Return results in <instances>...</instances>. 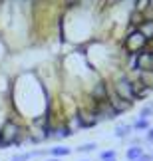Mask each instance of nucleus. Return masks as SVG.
I'll list each match as a JSON object with an SVG mask.
<instances>
[{
	"mask_svg": "<svg viewBox=\"0 0 153 161\" xmlns=\"http://www.w3.org/2000/svg\"><path fill=\"white\" fill-rule=\"evenodd\" d=\"M28 131L16 117H6L0 125V149H8V147H20L26 143Z\"/></svg>",
	"mask_w": 153,
	"mask_h": 161,
	"instance_id": "f257e3e1",
	"label": "nucleus"
},
{
	"mask_svg": "<svg viewBox=\"0 0 153 161\" xmlns=\"http://www.w3.org/2000/svg\"><path fill=\"white\" fill-rule=\"evenodd\" d=\"M123 50L129 56H135L139 52L147 50V38L141 34V30H127L123 38Z\"/></svg>",
	"mask_w": 153,
	"mask_h": 161,
	"instance_id": "f03ea898",
	"label": "nucleus"
},
{
	"mask_svg": "<svg viewBox=\"0 0 153 161\" xmlns=\"http://www.w3.org/2000/svg\"><path fill=\"white\" fill-rule=\"evenodd\" d=\"M112 86H113V90L117 92V94L123 97V100L135 103V100H133V92H131V76L121 74V76H117V78L112 82Z\"/></svg>",
	"mask_w": 153,
	"mask_h": 161,
	"instance_id": "7ed1b4c3",
	"label": "nucleus"
},
{
	"mask_svg": "<svg viewBox=\"0 0 153 161\" xmlns=\"http://www.w3.org/2000/svg\"><path fill=\"white\" fill-rule=\"evenodd\" d=\"M131 72H143V70H153V56L149 50H143V52H139L133 56V64L129 68Z\"/></svg>",
	"mask_w": 153,
	"mask_h": 161,
	"instance_id": "20e7f679",
	"label": "nucleus"
},
{
	"mask_svg": "<svg viewBox=\"0 0 153 161\" xmlns=\"http://www.w3.org/2000/svg\"><path fill=\"white\" fill-rule=\"evenodd\" d=\"M88 96L91 97V100H97V102L107 100V96H109V84L106 82V80H97V82L91 86V90H90Z\"/></svg>",
	"mask_w": 153,
	"mask_h": 161,
	"instance_id": "39448f33",
	"label": "nucleus"
},
{
	"mask_svg": "<svg viewBox=\"0 0 153 161\" xmlns=\"http://www.w3.org/2000/svg\"><path fill=\"white\" fill-rule=\"evenodd\" d=\"M131 92H133V100H145V97H149L151 88L141 84L137 78H131Z\"/></svg>",
	"mask_w": 153,
	"mask_h": 161,
	"instance_id": "423d86ee",
	"label": "nucleus"
},
{
	"mask_svg": "<svg viewBox=\"0 0 153 161\" xmlns=\"http://www.w3.org/2000/svg\"><path fill=\"white\" fill-rule=\"evenodd\" d=\"M145 22H147V18H145L143 12H137V10L131 8V12H129V30H139Z\"/></svg>",
	"mask_w": 153,
	"mask_h": 161,
	"instance_id": "0eeeda50",
	"label": "nucleus"
},
{
	"mask_svg": "<svg viewBox=\"0 0 153 161\" xmlns=\"http://www.w3.org/2000/svg\"><path fill=\"white\" fill-rule=\"evenodd\" d=\"M131 133H133L131 123H115L113 135H115L117 139H127V137H131Z\"/></svg>",
	"mask_w": 153,
	"mask_h": 161,
	"instance_id": "6e6552de",
	"label": "nucleus"
},
{
	"mask_svg": "<svg viewBox=\"0 0 153 161\" xmlns=\"http://www.w3.org/2000/svg\"><path fill=\"white\" fill-rule=\"evenodd\" d=\"M70 153H72V149H70V147H66V145H54V147L48 149V155H50V157H56V159L68 157Z\"/></svg>",
	"mask_w": 153,
	"mask_h": 161,
	"instance_id": "1a4fd4ad",
	"label": "nucleus"
},
{
	"mask_svg": "<svg viewBox=\"0 0 153 161\" xmlns=\"http://www.w3.org/2000/svg\"><path fill=\"white\" fill-rule=\"evenodd\" d=\"M143 147L141 145H129V147H127V149H125V159L127 161H137L139 157H141L143 155Z\"/></svg>",
	"mask_w": 153,
	"mask_h": 161,
	"instance_id": "9d476101",
	"label": "nucleus"
},
{
	"mask_svg": "<svg viewBox=\"0 0 153 161\" xmlns=\"http://www.w3.org/2000/svg\"><path fill=\"white\" fill-rule=\"evenodd\" d=\"M141 84H145L147 88L153 90V70H143V72H137V76H135Z\"/></svg>",
	"mask_w": 153,
	"mask_h": 161,
	"instance_id": "9b49d317",
	"label": "nucleus"
},
{
	"mask_svg": "<svg viewBox=\"0 0 153 161\" xmlns=\"http://www.w3.org/2000/svg\"><path fill=\"white\" fill-rule=\"evenodd\" d=\"M131 127H133V131H147L151 125H149V119H141V117H137V119H133Z\"/></svg>",
	"mask_w": 153,
	"mask_h": 161,
	"instance_id": "f8f14e48",
	"label": "nucleus"
},
{
	"mask_svg": "<svg viewBox=\"0 0 153 161\" xmlns=\"http://www.w3.org/2000/svg\"><path fill=\"white\" fill-rule=\"evenodd\" d=\"M151 4H153V0H135V4H133V10H137V12H147L151 8Z\"/></svg>",
	"mask_w": 153,
	"mask_h": 161,
	"instance_id": "ddd939ff",
	"label": "nucleus"
},
{
	"mask_svg": "<svg viewBox=\"0 0 153 161\" xmlns=\"http://www.w3.org/2000/svg\"><path fill=\"white\" fill-rule=\"evenodd\" d=\"M96 147H97L96 141H88V143L78 145V147H76V151H78V153H91V151H96Z\"/></svg>",
	"mask_w": 153,
	"mask_h": 161,
	"instance_id": "4468645a",
	"label": "nucleus"
},
{
	"mask_svg": "<svg viewBox=\"0 0 153 161\" xmlns=\"http://www.w3.org/2000/svg\"><path fill=\"white\" fill-rule=\"evenodd\" d=\"M151 115H153V102H149L147 106H143L139 109V117H141V119H149Z\"/></svg>",
	"mask_w": 153,
	"mask_h": 161,
	"instance_id": "2eb2a0df",
	"label": "nucleus"
},
{
	"mask_svg": "<svg viewBox=\"0 0 153 161\" xmlns=\"http://www.w3.org/2000/svg\"><path fill=\"white\" fill-rule=\"evenodd\" d=\"M32 159V153L30 151H20V153H14L10 157V161H30Z\"/></svg>",
	"mask_w": 153,
	"mask_h": 161,
	"instance_id": "dca6fc26",
	"label": "nucleus"
},
{
	"mask_svg": "<svg viewBox=\"0 0 153 161\" xmlns=\"http://www.w3.org/2000/svg\"><path fill=\"white\" fill-rule=\"evenodd\" d=\"M109 159H117V151L115 149H106L100 153V161H109Z\"/></svg>",
	"mask_w": 153,
	"mask_h": 161,
	"instance_id": "f3484780",
	"label": "nucleus"
},
{
	"mask_svg": "<svg viewBox=\"0 0 153 161\" xmlns=\"http://www.w3.org/2000/svg\"><path fill=\"white\" fill-rule=\"evenodd\" d=\"M84 4V0H64V8L66 10H76Z\"/></svg>",
	"mask_w": 153,
	"mask_h": 161,
	"instance_id": "a211bd4d",
	"label": "nucleus"
},
{
	"mask_svg": "<svg viewBox=\"0 0 153 161\" xmlns=\"http://www.w3.org/2000/svg\"><path fill=\"white\" fill-rule=\"evenodd\" d=\"M145 139L143 137H137V135H133V137H129V145H143Z\"/></svg>",
	"mask_w": 153,
	"mask_h": 161,
	"instance_id": "6ab92c4d",
	"label": "nucleus"
},
{
	"mask_svg": "<svg viewBox=\"0 0 153 161\" xmlns=\"http://www.w3.org/2000/svg\"><path fill=\"white\" fill-rule=\"evenodd\" d=\"M145 143H149V145H153V127H149L147 131H145Z\"/></svg>",
	"mask_w": 153,
	"mask_h": 161,
	"instance_id": "aec40b11",
	"label": "nucleus"
},
{
	"mask_svg": "<svg viewBox=\"0 0 153 161\" xmlns=\"http://www.w3.org/2000/svg\"><path fill=\"white\" fill-rule=\"evenodd\" d=\"M137 161H153V155H151V153H143Z\"/></svg>",
	"mask_w": 153,
	"mask_h": 161,
	"instance_id": "412c9836",
	"label": "nucleus"
},
{
	"mask_svg": "<svg viewBox=\"0 0 153 161\" xmlns=\"http://www.w3.org/2000/svg\"><path fill=\"white\" fill-rule=\"evenodd\" d=\"M145 18H147V20H153V4H151V8L145 12Z\"/></svg>",
	"mask_w": 153,
	"mask_h": 161,
	"instance_id": "4be33fe9",
	"label": "nucleus"
},
{
	"mask_svg": "<svg viewBox=\"0 0 153 161\" xmlns=\"http://www.w3.org/2000/svg\"><path fill=\"white\" fill-rule=\"evenodd\" d=\"M20 2H24V4H32V0H20Z\"/></svg>",
	"mask_w": 153,
	"mask_h": 161,
	"instance_id": "5701e85b",
	"label": "nucleus"
},
{
	"mask_svg": "<svg viewBox=\"0 0 153 161\" xmlns=\"http://www.w3.org/2000/svg\"><path fill=\"white\" fill-rule=\"evenodd\" d=\"M46 161H60V159H56V157H48Z\"/></svg>",
	"mask_w": 153,
	"mask_h": 161,
	"instance_id": "b1692460",
	"label": "nucleus"
},
{
	"mask_svg": "<svg viewBox=\"0 0 153 161\" xmlns=\"http://www.w3.org/2000/svg\"><path fill=\"white\" fill-rule=\"evenodd\" d=\"M4 2H6V0H0V6H2V4H4Z\"/></svg>",
	"mask_w": 153,
	"mask_h": 161,
	"instance_id": "393cba45",
	"label": "nucleus"
},
{
	"mask_svg": "<svg viewBox=\"0 0 153 161\" xmlns=\"http://www.w3.org/2000/svg\"><path fill=\"white\" fill-rule=\"evenodd\" d=\"M109 161H117V159H109Z\"/></svg>",
	"mask_w": 153,
	"mask_h": 161,
	"instance_id": "a878e982",
	"label": "nucleus"
},
{
	"mask_svg": "<svg viewBox=\"0 0 153 161\" xmlns=\"http://www.w3.org/2000/svg\"><path fill=\"white\" fill-rule=\"evenodd\" d=\"M82 161H90V159H82Z\"/></svg>",
	"mask_w": 153,
	"mask_h": 161,
	"instance_id": "bb28decb",
	"label": "nucleus"
},
{
	"mask_svg": "<svg viewBox=\"0 0 153 161\" xmlns=\"http://www.w3.org/2000/svg\"><path fill=\"white\" fill-rule=\"evenodd\" d=\"M151 155H153V151H151Z\"/></svg>",
	"mask_w": 153,
	"mask_h": 161,
	"instance_id": "cd10ccee",
	"label": "nucleus"
}]
</instances>
